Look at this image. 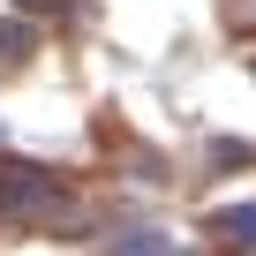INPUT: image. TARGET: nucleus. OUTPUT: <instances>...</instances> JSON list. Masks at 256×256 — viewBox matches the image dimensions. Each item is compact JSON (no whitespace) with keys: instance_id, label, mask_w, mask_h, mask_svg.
<instances>
[{"instance_id":"3","label":"nucleus","mask_w":256,"mask_h":256,"mask_svg":"<svg viewBox=\"0 0 256 256\" xmlns=\"http://www.w3.org/2000/svg\"><path fill=\"white\" fill-rule=\"evenodd\" d=\"M218 234H241V248H256V204H234V211H218Z\"/></svg>"},{"instance_id":"2","label":"nucleus","mask_w":256,"mask_h":256,"mask_svg":"<svg viewBox=\"0 0 256 256\" xmlns=\"http://www.w3.org/2000/svg\"><path fill=\"white\" fill-rule=\"evenodd\" d=\"M106 256H174V241H166V234H128V241H113Z\"/></svg>"},{"instance_id":"4","label":"nucleus","mask_w":256,"mask_h":256,"mask_svg":"<svg viewBox=\"0 0 256 256\" xmlns=\"http://www.w3.org/2000/svg\"><path fill=\"white\" fill-rule=\"evenodd\" d=\"M23 8H30V16H60V8H68V0H23Z\"/></svg>"},{"instance_id":"1","label":"nucleus","mask_w":256,"mask_h":256,"mask_svg":"<svg viewBox=\"0 0 256 256\" xmlns=\"http://www.w3.org/2000/svg\"><path fill=\"white\" fill-rule=\"evenodd\" d=\"M46 204H53V181L38 166H23V158L0 166V218H23V211H46Z\"/></svg>"}]
</instances>
